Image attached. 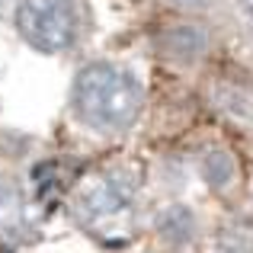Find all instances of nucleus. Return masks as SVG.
Masks as SVG:
<instances>
[{
	"instance_id": "5",
	"label": "nucleus",
	"mask_w": 253,
	"mask_h": 253,
	"mask_svg": "<svg viewBox=\"0 0 253 253\" xmlns=\"http://www.w3.org/2000/svg\"><path fill=\"white\" fill-rule=\"evenodd\" d=\"M26 221V209H23V196L10 179L0 176V237H13Z\"/></svg>"
},
{
	"instance_id": "6",
	"label": "nucleus",
	"mask_w": 253,
	"mask_h": 253,
	"mask_svg": "<svg viewBox=\"0 0 253 253\" xmlns=\"http://www.w3.org/2000/svg\"><path fill=\"white\" fill-rule=\"evenodd\" d=\"M202 176L209 179L211 186H224L231 176H234V164H231L228 154L215 151V154H209V157L202 161Z\"/></svg>"
},
{
	"instance_id": "3",
	"label": "nucleus",
	"mask_w": 253,
	"mask_h": 253,
	"mask_svg": "<svg viewBox=\"0 0 253 253\" xmlns=\"http://www.w3.org/2000/svg\"><path fill=\"white\" fill-rule=\"evenodd\" d=\"M131 192L135 186L122 176V173H106V176L93 179L81 192V209L86 218L103 221V218H116L131 205Z\"/></svg>"
},
{
	"instance_id": "7",
	"label": "nucleus",
	"mask_w": 253,
	"mask_h": 253,
	"mask_svg": "<svg viewBox=\"0 0 253 253\" xmlns=\"http://www.w3.org/2000/svg\"><path fill=\"white\" fill-rule=\"evenodd\" d=\"M170 3L179 6V10H205L211 0H170Z\"/></svg>"
},
{
	"instance_id": "4",
	"label": "nucleus",
	"mask_w": 253,
	"mask_h": 253,
	"mask_svg": "<svg viewBox=\"0 0 253 253\" xmlns=\"http://www.w3.org/2000/svg\"><path fill=\"white\" fill-rule=\"evenodd\" d=\"M205 32L196 29V26H176V29H170L167 36H164V48L170 51L173 58H179V61H192V58H199L205 51Z\"/></svg>"
},
{
	"instance_id": "2",
	"label": "nucleus",
	"mask_w": 253,
	"mask_h": 253,
	"mask_svg": "<svg viewBox=\"0 0 253 253\" xmlns=\"http://www.w3.org/2000/svg\"><path fill=\"white\" fill-rule=\"evenodd\" d=\"M16 29L36 51H64L77 36L74 0H19Z\"/></svg>"
},
{
	"instance_id": "8",
	"label": "nucleus",
	"mask_w": 253,
	"mask_h": 253,
	"mask_svg": "<svg viewBox=\"0 0 253 253\" xmlns=\"http://www.w3.org/2000/svg\"><path fill=\"white\" fill-rule=\"evenodd\" d=\"M241 6H244V13L253 19V0H241Z\"/></svg>"
},
{
	"instance_id": "1",
	"label": "nucleus",
	"mask_w": 253,
	"mask_h": 253,
	"mask_svg": "<svg viewBox=\"0 0 253 253\" xmlns=\"http://www.w3.org/2000/svg\"><path fill=\"white\" fill-rule=\"evenodd\" d=\"M74 109L93 128L119 131L135 122L141 109V86L116 64H86L74 81Z\"/></svg>"
}]
</instances>
